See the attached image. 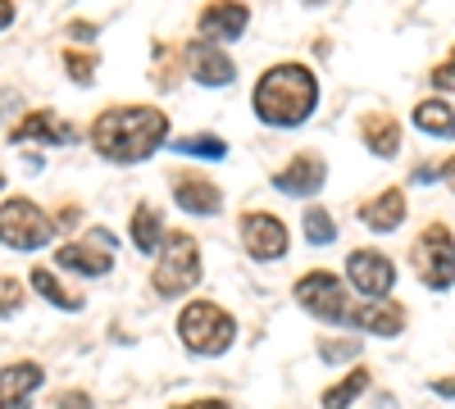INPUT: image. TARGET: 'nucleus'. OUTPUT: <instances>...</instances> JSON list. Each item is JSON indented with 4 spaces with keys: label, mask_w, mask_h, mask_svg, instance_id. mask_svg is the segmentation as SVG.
<instances>
[{
    "label": "nucleus",
    "mask_w": 455,
    "mask_h": 409,
    "mask_svg": "<svg viewBox=\"0 0 455 409\" xmlns=\"http://www.w3.org/2000/svg\"><path fill=\"white\" fill-rule=\"evenodd\" d=\"M347 282L364 295V301H387L392 287H396V264L383 255V250H351L347 255Z\"/></svg>",
    "instance_id": "11"
},
{
    "label": "nucleus",
    "mask_w": 455,
    "mask_h": 409,
    "mask_svg": "<svg viewBox=\"0 0 455 409\" xmlns=\"http://www.w3.org/2000/svg\"><path fill=\"white\" fill-rule=\"evenodd\" d=\"M55 218L28 201V196H5V205H0V241H5V250H19V255H32V250H46L55 241Z\"/></svg>",
    "instance_id": "5"
},
{
    "label": "nucleus",
    "mask_w": 455,
    "mask_h": 409,
    "mask_svg": "<svg viewBox=\"0 0 455 409\" xmlns=\"http://www.w3.org/2000/svg\"><path fill=\"white\" fill-rule=\"evenodd\" d=\"M28 287L42 295L46 305H55L60 314H78V310L87 305V295H83V291H73V287H68L55 269H46V264H36V269L28 273Z\"/></svg>",
    "instance_id": "19"
},
{
    "label": "nucleus",
    "mask_w": 455,
    "mask_h": 409,
    "mask_svg": "<svg viewBox=\"0 0 455 409\" xmlns=\"http://www.w3.org/2000/svg\"><path fill=\"white\" fill-rule=\"evenodd\" d=\"M237 237H242V250L255 259V264H274V259H283L287 246H291L287 223L269 209H246L237 218Z\"/></svg>",
    "instance_id": "9"
},
{
    "label": "nucleus",
    "mask_w": 455,
    "mask_h": 409,
    "mask_svg": "<svg viewBox=\"0 0 455 409\" xmlns=\"http://www.w3.org/2000/svg\"><path fill=\"white\" fill-rule=\"evenodd\" d=\"M428 83H433L437 96H451V91H455V46H451V55H446L442 64L428 68Z\"/></svg>",
    "instance_id": "28"
},
{
    "label": "nucleus",
    "mask_w": 455,
    "mask_h": 409,
    "mask_svg": "<svg viewBox=\"0 0 455 409\" xmlns=\"http://www.w3.org/2000/svg\"><path fill=\"white\" fill-rule=\"evenodd\" d=\"M173 409H233L223 396H201V400H182V405H173Z\"/></svg>",
    "instance_id": "33"
},
{
    "label": "nucleus",
    "mask_w": 455,
    "mask_h": 409,
    "mask_svg": "<svg viewBox=\"0 0 455 409\" xmlns=\"http://www.w3.org/2000/svg\"><path fill=\"white\" fill-rule=\"evenodd\" d=\"M178 342L201 359H219L237 342V319L219 301H187L178 314Z\"/></svg>",
    "instance_id": "3"
},
{
    "label": "nucleus",
    "mask_w": 455,
    "mask_h": 409,
    "mask_svg": "<svg viewBox=\"0 0 455 409\" xmlns=\"http://www.w3.org/2000/svg\"><path fill=\"white\" fill-rule=\"evenodd\" d=\"M173 123L160 105H105L92 119V146L109 164H141L169 146Z\"/></svg>",
    "instance_id": "1"
},
{
    "label": "nucleus",
    "mask_w": 455,
    "mask_h": 409,
    "mask_svg": "<svg viewBox=\"0 0 455 409\" xmlns=\"http://www.w3.org/2000/svg\"><path fill=\"white\" fill-rule=\"evenodd\" d=\"M0 287H5V305H0V314H5V319H14V310L23 305V287H19V278H5Z\"/></svg>",
    "instance_id": "29"
},
{
    "label": "nucleus",
    "mask_w": 455,
    "mask_h": 409,
    "mask_svg": "<svg viewBox=\"0 0 455 409\" xmlns=\"http://www.w3.org/2000/svg\"><path fill=\"white\" fill-rule=\"evenodd\" d=\"M251 28V5L246 0H210L196 19V42H210V46H233L242 42Z\"/></svg>",
    "instance_id": "10"
},
{
    "label": "nucleus",
    "mask_w": 455,
    "mask_h": 409,
    "mask_svg": "<svg viewBox=\"0 0 455 409\" xmlns=\"http://www.w3.org/2000/svg\"><path fill=\"white\" fill-rule=\"evenodd\" d=\"M405 214H410V205H405V192L401 187H387V192H378V196H369L360 205V223H364L369 232H383V237L401 228Z\"/></svg>",
    "instance_id": "17"
},
{
    "label": "nucleus",
    "mask_w": 455,
    "mask_h": 409,
    "mask_svg": "<svg viewBox=\"0 0 455 409\" xmlns=\"http://www.w3.org/2000/svg\"><path fill=\"white\" fill-rule=\"evenodd\" d=\"M251 109L264 128H300L315 119L319 109V78L310 64L300 59H283V64H269L255 78V91H251Z\"/></svg>",
    "instance_id": "2"
},
{
    "label": "nucleus",
    "mask_w": 455,
    "mask_h": 409,
    "mask_svg": "<svg viewBox=\"0 0 455 409\" xmlns=\"http://www.w3.org/2000/svg\"><path fill=\"white\" fill-rule=\"evenodd\" d=\"M360 141H364L369 155L396 160V155H401V123L387 114V109H373V114L360 119Z\"/></svg>",
    "instance_id": "18"
},
{
    "label": "nucleus",
    "mask_w": 455,
    "mask_h": 409,
    "mask_svg": "<svg viewBox=\"0 0 455 409\" xmlns=\"http://www.w3.org/2000/svg\"><path fill=\"white\" fill-rule=\"evenodd\" d=\"M410 264L428 291H451L455 287V232L446 223H428L410 246Z\"/></svg>",
    "instance_id": "6"
},
{
    "label": "nucleus",
    "mask_w": 455,
    "mask_h": 409,
    "mask_svg": "<svg viewBox=\"0 0 455 409\" xmlns=\"http://www.w3.org/2000/svg\"><path fill=\"white\" fill-rule=\"evenodd\" d=\"M410 123L419 128V132H428V137H455V105H446V96H428V100H419L410 109Z\"/></svg>",
    "instance_id": "21"
},
{
    "label": "nucleus",
    "mask_w": 455,
    "mask_h": 409,
    "mask_svg": "<svg viewBox=\"0 0 455 409\" xmlns=\"http://www.w3.org/2000/svg\"><path fill=\"white\" fill-rule=\"evenodd\" d=\"M46 382V368L32 364V359H10L0 368V400H32V391Z\"/></svg>",
    "instance_id": "20"
},
{
    "label": "nucleus",
    "mask_w": 455,
    "mask_h": 409,
    "mask_svg": "<svg viewBox=\"0 0 455 409\" xmlns=\"http://www.w3.org/2000/svg\"><path fill=\"white\" fill-rule=\"evenodd\" d=\"M0 19H5V28L14 23V0H5V5H0Z\"/></svg>",
    "instance_id": "36"
},
{
    "label": "nucleus",
    "mask_w": 455,
    "mask_h": 409,
    "mask_svg": "<svg viewBox=\"0 0 455 409\" xmlns=\"http://www.w3.org/2000/svg\"><path fill=\"white\" fill-rule=\"evenodd\" d=\"M315 350L323 364H347V359H360V337H319Z\"/></svg>",
    "instance_id": "27"
},
{
    "label": "nucleus",
    "mask_w": 455,
    "mask_h": 409,
    "mask_svg": "<svg viewBox=\"0 0 455 409\" xmlns=\"http://www.w3.org/2000/svg\"><path fill=\"white\" fill-rule=\"evenodd\" d=\"M173 155H196V160H223L228 155V141L219 132H192V137H178L169 141Z\"/></svg>",
    "instance_id": "24"
},
{
    "label": "nucleus",
    "mask_w": 455,
    "mask_h": 409,
    "mask_svg": "<svg viewBox=\"0 0 455 409\" xmlns=\"http://www.w3.org/2000/svg\"><path fill=\"white\" fill-rule=\"evenodd\" d=\"M60 64L68 73V83H78V87H92L96 83V68H100V59L92 51H78V46H64L60 51Z\"/></svg>",
    "instance_id": "26"
},
{
    "label": "nucleus",
    "mask_w": 455,
    "mask_h": 409,
    "mask_svg": "<svg viewBox=\"0 0 455 409\" xmlns=\"http://www.w3.org/2000/svg\"><path fill=\"white\" fill-rule=\"evenodd\" d=\"M291 295H296V305L306 310L310 319H319V323H347L351 319V305H347V282H341L332 269H310V273H300L296 278V287H291Z\"/></svg>",
    "instance_id": "7"
},
{
    "label": "nucleus",
    "mask_w": 455,
    "mask_h": 409,
    "mask_svg": "<svg viewBox=\"0 0 455 409\" xmlns=\"http://www.w3.org/2000/svg\"><path fill=\"white\" fill-rule=\"evenodd\" d=\"M78 218H83V209H78V205H60L55 228H60V232H68V228H78Z\"/></svg>",
    "instance_id": "32"
},
{
    "label": "nucleus",
    "mask_w": 455,
    "mask_h": 409,
    "mask_svg": "<svg viewBox=\"0 0 455 409\" xmlns=\"http://www.w3.org/2000/svg\"><path fill=\"white\" fill-rule=\"evenodd\" d=\"M205 264H201V246L192 232H169L160 255H156V273H150V287H156L160 301H178V295H187L196 282H201Z\"/></svg>",
    "instance_id": "4"
},
{
    "label": "nucleus",
    "mask_w": 455,
    "mask_h": 409,
    "mask_svg": "<svg viewBox=\"0 0 455 409\" xmlns=\"http://www.w3.org/2000/svg\"><path fill=\"white\" fill-rule=\"evenodd\" d=\"M442 177H446V187H451V192H455V155H451V160H446V164H442Z\"/></svg>",
    "instance_id": "35"
},
{
    "label": "nucleus",
    "mask_w": 455,
    "mask_h": 409,
    "mask_svg": "<svg viewBox=\"0 0 455 409\" xmlns=\"http://www.w3.org/2000/svg\"><path fill=\"white\" fill-rule=\"evenodd\" d=\"M355 332H364V337H401L405 332V310L396 305V301H364V305H355L351 310V319H347Z\"/></svg>",
    "instance_id": "16"
},
{
    "label": "nucleus",
    "mask_w": 455,
    "mask_h": 409,
    "mask_svg": "<svg viewBox=\"0 0 455 409\" xmlns=\"http://www.w3.org/2000/svg\"><path fill=\"white\" fill-rule=\"evenodd\" d=\"M187 78L201 83V87H233L237 83V64L223 46L210 42H192L187 46Z\"/></svg>",
    "instance_id": "15"
},
{
    "label": "nucleus",
    "mask_w": 455,
    "mask_h": 409,
    "mask_svg": "<svg viewBox=\"0 0 455 409\" xmlns=\"http://www.w3.org/2000/svg\"><path fill=\"white\" fill-rule=\"evenodd\" d=\"M51 409H92V396L87 391H64V396H55Z\"/></svg>",
    "instance_id": "31"
},
{
    "label": "nucleus",
    "mask_w": 455,
    "mask_h": 409,
    "mask_svg": "<svg viewBox=\"0 0 455 409\" xmlns=\"http://www.w3.org/2000/svg\"><path fill=\"white\" fill-rule=\"evenodd\" d=\"M64 32H68V42H83V46H87V42H96V32H100V28H96V23H87V19H73Z\"/></svg>",
    "instance_id": "30"
},
{
    "label": "nucleus",
    "mask_w": 455,
    "mask_h": 409,
    "mask_svg": "<svg viewBox=\"0 0 455 409\" xmlns=\"http://www.w3.org/2000/svg\"><path fill=\"white\" fill-rule=\"evenodd\" d=\"M310 5H328V0H310Z\"/></svg>",
    "instance_id": "37"
},
{
    "label": "nucleus",
    "mask_w": 455,
    "mask_h": 409,
    "mask_svg": "<svg viewBox=\"0 0 455 409\" xmlns=\"http://www.w3.org/2000/svg\"><path fill=\"white\" fill-rule=\"evenodd\" d=\"M164 214L150 205V201H141L137 209H132V246L141 250V255H160V246H164Z\"/></svg>",
    "instance_id": "22"
},
{
    "label": "nucleus",
    "mask_w": 455,
    "mask_h": 409,
    "mask_svg": "<svg viewBox=\"0 0 455 409\" xmlns=\"http://www.w3.org/2000/svg\"><path fill=\"white\" fill-rule=\"evenodd\" d=\"M269 182H274V192H283L291 201H310V196L323 192V182H328V160L319 151H300L283 169H274Z\"/></svg>",
    "instance_id": "12"
},
{
    "label": "nucleus",
    "mask_w": 455,
    "mask_h": 409,
    "mask_svg": "<svg viewBox=\"0 0 455 409\" xmlns=\"http://www.w3.org/2000/svg\"><path fill=\"white\" fill-rule=\"evenodd\" d=\"M433 391H437V396H446V400H455V378H437V382H433Z\"/></svg>",
    "instance_id": "34"
},
{
    "label": "nucleus",
    "mask_w": 455,
    "mask_h": 409,
    "mask_svg": "<svg viewBox=\"0 0 455 409\" xmlns=\"http://www.w3.org/2000/svg\"><path fill=\"white\" fill-rule=\"evenodd\" d=\"M169 187H173V201H178L182 214H192V218H214V214H223V192H219V182L205 177V173L178 169Z\"/></svg>",
    "instance_id": "13"
},
{
    "label": "nucleus",
    "mask_w": 455,
    "mask_h": 409,
    "mask_svg": "<svg viewBox=\"0 0 455 409\" xmlns=\"http://www.w3.org/2000/svg\"><path fill=\"white\" fill-rule=\"evenodd\" d=\"M10 141L14 146H73L78 141V128L64 123L55 109H32V114H23L14 128H10Z\"/></svg>",
    "instance_id": "14"
},
{
    "label": "nucleus",
    "mask_w": 455,
    "mask_h": 409,
    "mask_svg": "<svg viewBox=\"0 0 455 409\" xmlns=\"http://www.w3.org/2000/svg\"><path fill=\"white\" fill-rule=\"evenodd\" d=\"M364 391H369V368H360V364H355L347 378H341V382H332V387L319 396V405H323V409H351V405H355Z\"/></svg>",
    "instance_id": "23"
},
{
    "label": "nucleus",
    "mask_w": 455,
    "mask_h": 409,
    "mask_svg": "<svg viewBox=\"0 0 455 409\" xmlns=\"http://www.w3.org/2000/svg\"><path fill=\"white\" fill-rule=\"evenodd\" d=\"M114 232L109 228H92L83 237H73L55 250V264L68 269V273H78V278H109L114 273Z\"/></svg>",
    "instance_id": "8"
},
{
    "label": "nucleus",
    "mask_w": 455,
    "mask_h": 409,
    "mask_svg": "<svg viewBox=\"0 0 455 409\" xmlns=\"http://www.w3.org/2000/svg\"><path fill=\"white\" fill-rule=\"evenodd\" d=\"M300 232H306L310 246H332L337 241V218L323 205H310L306 214H300Z\"/></svg>",
    "instance_id": "25"
}]
</instances>
